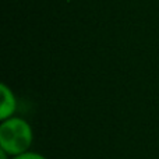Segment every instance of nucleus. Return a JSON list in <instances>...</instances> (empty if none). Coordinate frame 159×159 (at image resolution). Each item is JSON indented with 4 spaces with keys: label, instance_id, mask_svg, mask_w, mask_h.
I'll list each match as a JSON object with an SVG mask.
<instances>
[{
    "label": "nucleus",
    "instance_id": "f257e3e1",
    "mask_svg": "<svg viewBox=\"0 0 159 159\" xmlns=\"http://www.w3.org/2000/svg\"><path fill=\"white\" fill-rule=\"evenodd\" d=\"M34 130L25 119L11 116L0 121V149L16 157L31 151Z\"/></svg>",
    "mask_w": 159,
    "mask_h": 159
},
{
    "label": "nucleus",
    "instance_id": "f03ea898",
    "mask_svg": "<svg viewBox=\"0 0 159 159\" xmlns=\"http://www.w3.org/2000/svg\"><path fill=\"white\" fill-rule=\"evenodd\" d=\"M0 93H2V105H0V121L16 116L17 110V98L10 87L4 82L0 84Z\"/></svg>",
    "mask_w": 159,
    "mask_h": 159
},
{
    "label": "nucleus",
    "instance_id": "7ed1b4c3",
    "mask_svg": "<svg viewBox=\"0 0 159 159\" xmlns=\"http://www.w3.org/2000/svg\"><path fill=\"white\" fill-rule=\"evenodd\" d=\"M11 159H48L45 155L39 154V152H35V151H27L24 154H20V155H16V157H11Z\"/></svg>",
    "mask_w": 159,
    "mask_h": 159
}]
</instances>
